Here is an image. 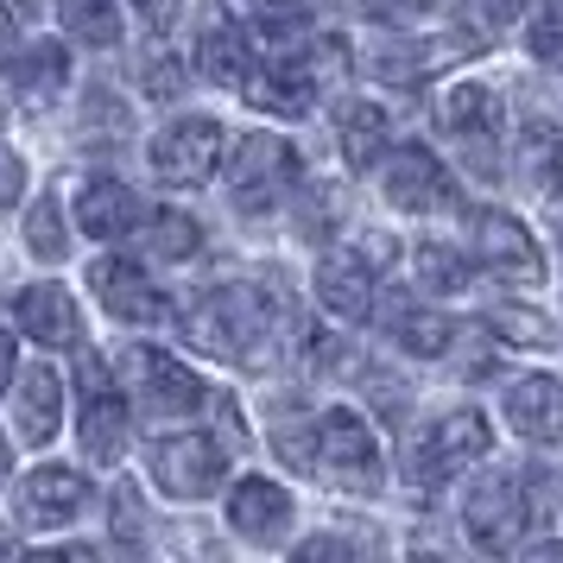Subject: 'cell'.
Segmentation results:
<instances>
[{
	"instance_id": "1",
	"label": "cell",
	"mask_w": 563,
	"mask_h": 563,
	"mask_svg": "<svg viewBox=\"0 0 563 563\" xmlns=\"http://www.w3.org/2000/svg\"><path fill=\"white\" fill-rule=\"evenodd\" d=\"M266 330H273V305H266V291H254V285H216L203 305L184 317L190 349L222 355V361H247V367H254Z\"/></svg>"
},
{
	"instance_id": "2",
	"label": "cell",
	"mask_w": 563,
	"mask_h": 563,
	"mask_svg": "<svg viewBox=\"0 0 563 563\" xmlns=\"http://www.w3.org/2000/svg\"><path fill=\"white\" fill-rule=\"evenodd\" d=\"M291 184H298V153L285 146L279 133H247L229 158V190L234 203L247 209V216H266V209H279L291 197Z\"/></svg>"
},
{
	"instance_id": "3",
	"label": "cell",
	"mask_w": 563,
	"mask_h": 563,
	"mask_svg": "<svg viewBox=\"0 0 563 563\" xmlns=\"http://www.w3.org/2000/svg\"><path fill=\"white\" fill-rule=\"evenodd\" d=\"M310 468H323V482H335L342 494H374L380 487V443L355 411L335 406L317 418V462Z\"/></svg>"
},
{
	"instance_id": "4",
	"label": "cell",
	"mask_w": 563,
	"mask_h": 563,
	"mask_svg": "<svg viewBox=\"0 0 563 563\" xmlns=\"http://www.w3.org/2000/svg\"><path fill=\"white\" fill-rule=\"evenodd\" d=\"M487 418L482 411H450V418H437L431 431L411 443V482L418 487H437V482H450L456 468H468V462H482L487 456Z\"/></svg>"
},
{
	"instance_id": "5",
	"label": "cell",
	"mask_w": 563,
	"mask_h": 563,
	"mask_svg": "<svg viewBox=\"0 0 563 563\" xmlns=\"http://www.w3.org/2000/svg\"><path fill=\"white\" fill-rule=\"evenodd\" d=\"M532 526V500H526V487L512 482V475H487L475 487V500H468V538L482 544L487 558H507L512 544L526 538Z\"/></svg>"
},
{
	"instance_id": "6",
	"label": "cell",
	"mask_w": 563,
	"mask_h": 563,
	"mask_svg": "<svg viewBox=\"0 0 563 563\" xmlns=\"http://www.w3.org/2000/svg\"><path fill=\"white\" fill-rule=\"evenodd\" d=\"M437 128L468 153V165H475L482 178H500V128H494V102H487V89H475V82L450 89V96L437 102Z\"/></svg>"
},
{
	"instance_id": "7",
	"label": "cell",
	"mask_w": 563,
	"mask_h": 563,
	"mask_svg": "<svg viewBox=\"0 0 563 563\" xmlns=\"http://www.w3.org/2000/svg\"><path fill=\"white\" fill-rule=\"evenodd\" d=\"M153 475L165 494H178V500H203V494H216L222 487V475H229V456H222V443H209L203 431L190 437H165L153 450Z\"/></svg>"
},
{
	"instance_id": "8",
	"label": "cell",
	"mask_w": 563,
	"mask_h": 563,
	"mask_svg": "<svg viewBox=\"0 0 563 563\" xmlns=\"http://www.w3.org/2000/svg\"><path fill=\"white\" fill-rule=\"evenodd\" d=\"M216 165H222V128H216L209 114L172 121V128L153 140V172L165 184H203Z\"/></svg>"
},
{
	"instance_id": "9",
	"label": "cell",
	"mask_w": 563,
	"mask_h": 563,
	"mask_svg": "<svg viewBox=\"0 0 563 563\" xmlns=\"http://www.w3.org/2000/svg\"><path fill=\"white\" fill-rule=\"evenodd\" d=\"M77 380H82V450L96 462H114L128 450V406L114 393V374L96 355H82Z\"/></svg>"
},
{
	"instance_id": "10",
	"label": "cell",
	"mask_w": 563,
	"mask_h": 563,
	"mask_svg": "<svg viewBox=\"0 0 563 563\" xmlns=\"http://www.w3.org/2000/svg\"><path fill=\"white\" fill-rule=\"evenodd\" d=\"M386 197L406 209V216H431V209L456 203V178L443 172L437 153L406 146V153H393V165H386Z\"/></svg>"
},
{
	"instance_id": "11",
	"label": "cell",
	"mask_w": 563,
	"mask_h": 563,
	"mask_svg": "<svg viewBox=\"0 0 563 563\" xmlns=\"http://www.w3.org/2000/svg\"><path fill=\"white\" fill-rule=\"evenodd\" d=\"M475 254L487 260V273H500V279H512V285L544 279V260H538L532 234L519 229L507 209H482V216H475Z\"/></svg>"
},
{
	"instance_id": "12",
	"label": "cell",
	"mask_w": 563,
	"mask_h": 563,
	"mask_svg": "<svg viewBox=\"0 0 563 563\" xmlns=\"http://www.w3.org/2000/svg\"><path fill=\"white\" fill-rule=\"evenodd\" d=\"M121 367H128V380L140 386V399L153 411H197L203 406V380H197L184 361L158 355V349H128Z\"/></svg>"
},
{
	"instance_id": "13",
	"label": "cell",
	"mask_w": 563,
	"mask_h": 563,
	"mask_svg": "<svg viewBox=\"0 0 563 563\" xmlns=\"http://www.w3.org/2000/svg\"><path fill=\"white\" fill-rule=\"evenodd\" d=\"M197 64H203L209 82H222V89H247L254 77V45H247V32L234 20L229 7H209L203 26H197Z\"/></svg>"
},
{
	"instance_id": "14",
	"label": "cell",
	"mask_w": 563,
	"mask_h": 563,
	"mask_svg": "<svg viewBox=\"0 0 563 563\" xmlns=\"http://www.w3.org/2000/svg\"><path fill=\"white\" fill-rule=\"evenodd\" d=\"M89 285H96L102 310L121 317V323H158V317H165V298H158V285L140 273V260H96V266H89Z\"/></svg>"
},
{
	"instance_id": "15",
	"label": "cell",
	"mask_w": 563,
	"mask_h": 563,
	"mask_svg": "<svg viewBox=\"0 0 563 563\" xmlns=\"http://www.w3.org/2000/svg\"><path fill=\"white\" fill-rule=\"evenodd\" d=\"M247 102H260L266 114H305L317 102V64H305V52H285V57H266L254 77H247Z\"/></svg>"
},
{
	"instance_id": "16",
	"label": "cell",
	"mask_w": 563,
	"mask_h": 563,
	"mask_svg": "<svg viewBox=\"0 0 563 563\" xmlns=\"http://www.w3.org/2000/svg\"><path fill=\"white\" fill-rule=\"evenodd\" d=\"M13 317H20V330H26L38 349H70L82 335L77 298H70L64 285H26V291L13 298Z\"/></svg>"
},
{
	"instance_id": "17",
	"label": "cell",
	"mask_w": 563,
	"mask_h": 563,
	"mask_svg": "<svg viewBox=\"0 0 563 563\" xmlns=\"http://www.w3.org/2000/svg\"><path fill=\"white\" fill-rule=\"evenodd\" d=\"M229 526L241 538H254V544H279L285 526H291V494H285L279 482L247 475V482L229 494Z\"/></svg>"
},
{
	"instance_id": "18",
	"label": "cell",
	"mask_w": 563,
	"mask_h": 563,
	"mask_svg": "<svg viewBox=\"0 0 563 563\" xmlns=\"http://www.w3.org/2000/svg\"><path fill=\"white\" fill-rule=\"evenodd\" d=\"M380 323L386 335L406 349V355H443L450 349V317L443 310H431L424 298H406V291H393V298H380Z\"/></svg>"
},
{
	"instance_id": "19",
	"label": "cell",
	"mask_w": 563,
	"mask_h": 563,
	"mask_svg": "<svg viewBox=\"0 0 563 563\" xmlns=\"http://www.w3.org/2000/svg\"><path fill=\"white\" fill-rule=\"evenodd\" d=\"M374 266L380 260H355V254H330L317 266V298L323 310H335L342 323H361L374 310Z\"/></svg>"
},
{
	"instance_id": "20",
	"label": "cell",
	"mask_w": 563,
	"mask_h": 563,
	"mask_svg": "<svg viewBox=\"0 0 563 563\" xmlns=\"http://www.w3.org/2000/svg\"><path fill=\"white\" fill-rule=\"evenodd\" d=\"M82 500H89V482H82L77 468H38L20 487V519L26 526H64V519L82 512Z\"/></svg>"
},
{
	"instance_id": "21",
	"label": "cell",
	"mask_w": 563,
	"mask_h": 563,
	"mask_svg": "<svg viewBox=\"0 0 563 563\" xmlns=\"http://www.w3.org/2000/svg\"><path fill=\"white\" fill-rule=\"evenodd\" d=\"M507 418L519 437L532 443H563V386L532 374V380H512L507 386Z\"/></svg>"
},
{
	"instance_id": "22",
	"label": "cell",
	"mask_w": 563,
	"mask_h": 563,
	"mask_svg": "<svg viewBox=\"0 0 563 563\" xmlns=\"http://www.w3.org/2000/svg\"><path fill=\"white\" fill-rule=\"evenodd\" d=\"M335 140H342V158L355 172H374L386 158V146H393V121L374 102H342L335 108Z\"/></svg>"
},
{
	"instance_id": "23",
	"label": "cell",
	"mask_w": 563,
	"mask_h": 563,
	"mask_svg": "<svg viewBox=\"0 0 563 563\" xmlns=\"http://www.w3.org/2000/svg\"><path fill=\"white\" fill-rule=\"evenodd\" d=\"M77 222H82V234H96V241H114V234L140 229V197H133L128 184L96 178V184H82Z\"/></svg>"
},
{
	"instance_id": "24",
	"label": "cell",
	"mask_w": 563,
	"mask_h": 563,
	"mask_svg": "<svg viewBox=\"0 0 563 563\" xmlns=\"http://www.w3.org/2000/svg\"><path fill=\"white\" fill-rule=\"evenodd\" d=\"M57 399H64V386H57L52 367L20 374V431H26V443H52L57 437Z\"/></svg>"
},
{
	"instance_id": "25",
	"label": "cell",
	"mask_w": 563,
	"mask_h": 563,
	"mask_svg": "<svg viewBox=\"0 0 563 563\" xmlns=\"http://www.w3.org/2000/svg\"><path fill=\"white\" fill-rule=\"evenodd\" d=\"M443 52L450 45H418V38H386V45H374V57H367V70L374 77H386V82H424L443 64Z\"/></svg>"
},
{
	"instance_id": "26",
	"label": "cell",
	"mask_w": 563,
	"mask_h": 563,
	"mask_svg": "<svg viewBox=\"0 0 563 563\" xmlns=\"http://www.w3.org/2000/svg\"><path fill=\"white\" fill-rule=\"evenodd\" d=\"M64 26H70V38L108 52L121 38V13H114V0H64Z\"/></svg>"
},
{
	"instance_id": "27",
	"label": "cell",
	"mask_w": 563,
	"mask_h": 563,
	"mask_svg": "<svg viewBox=\"0 0 563 563\" xmlns=\"http://www.w3.org/2000/svg\"><path fill=\"white\" fill-rule=\"evenodd\" d=\"M146 247H153V260H190L203 247V229L184 209H158L153 222H146Z\"/></svg>"
},
{
	"instance_id": "28",
	"label": "cell",
	"mask_w": 563,
	"mask_h": 563,
	"mask_svg": "<svg viewBox=\"0 0 563 563\" xmlns=\"http://www.w3.org/2000/svg\"><path fill=\"white\" fill-rule=\"evenodd\" d=\"M13 70H20V82H26L32 96H57V89H64V77H70V57H64V45H52V38H45V45L20 52V64H13Z\"/></svg>"
},
{
	"instance_id": "29",
	"label": "cell",
	"mask_w": 563,
	"mask_h": 563,
	"mask_svg": "<svg viewBox=\"0 0 563 563\" xmlns=\"http://www.w3.org/2000/svg\"><path fill=\"white\" fill-rule=\"evenodd\" d=\"M317 7L323 0H260V32L266 38H298V32H310V20H317Z\"/></svg>"
},
{
	"instance_id": "30",
	"label": "cell",
	"mask_w": 563,
	"mask_h": 563,
	"mask_svg": "<svg viewBox=\"0 0 563 563\" xmlns=\"http://www.w3.org/2000/svg\"><path fill=\"white\" fill-rule=\"evenodd\" d=\"M273 443H279V456L291 462V468L317 462V431L298 418V406H279V411H273Z\"/></svg>"
},
{
	"instance_id": "31",
	"label": "cell",
	"mask_w": 563,
	"mask_h": 563,
	"mask_svg": "<svg viewBox=\"0 0 563 563\" xmlns=\"http://www.w3.org/2000/svg\"><path fill=\"white\" fill-rule=\"evenodd\" d=\"M487 330L507 335V342H532V349L551 342V323H544L538 310H526V305H494V310H487Z\"/></svg>"
},
{
	"instance_id": "32",
	"label": "cell",
	"mask_w": 563,
	"mask_h": 563,
	"mask_svg": "<svg viewBox=\"0 0 563 563\" xmlns=\"http://www.w3.org/2000/svg\"><path fill=\"white\" fill-rule=\"evenodd\" d=\"M418 273H424L431 291H462V285H468L462 254H456V247H443V241H424V247H418Z\"/></svg>"
},
{
	"instance_id": "33",
	"label": "cell",
	"mask_w": 563,
	"mask_h": 563,
	"mask_svg": "<svg viewBox=\"0 0 563 563\" xmlns=\"http://www.w3.org/2000/svg\"><path fill=\"white\" fill-rule=\"evenodd\" d=\"M26 247L38 260H64V222H57V203L38 197V209L26 216Z\"/></svg>"
},
{
	"instance_id": "34",
	"label": "cell",
	"mask_w": 563,
	"mask_h": 563,
	"mask_svg": "<svg viewBox=\"0 0 563 563\" xmlns=\"http://www.w3.org/2000/svg\"><path fill=\"white\" fill-rule=\"evenodd\" d=\"M532 57L551 64V70H563V7H544L532 20Z\"/></svg>"
},
{
	"instance_id": "35",
	"label": "cell",
	"mask_w": 563,
	"mask_h": 563,
	"mask_svg": "<svg viewBox=\"0 0 563 563\" xmlns=\"http://www.w3.org/2000/svg\"><path fill=\"white\" fill-rule=\"evenodd\" d=\"M140 89H146L153 102H178V89H184V64H178V57H153V64L140 70Z\"/></svg>"
},
{
	"instance_id": "36",
	"label": "cell",
	"mask_w": 563,
	"mask_h": 563,
	"mask_svg": "<svg viewBox=\"0 0 563 563\" xmlns=\"http://www.w3.org/2000/svg\"><path fill=\"white\" fill-rule=\"evenodd\" d=\"M519 7H526V0H468V13H475V45H482L487 32H500L512 20V13H519Z\"/></svg>"
},
{
	"instance_id": "37",
	"label": "cell",
	"mask_w": 563,
	"mask_h": 563,
	"mask_svg": "<svg viewBox=\"0 0 563 563\" xmlns=\"http://www.w3.org/2000/svg\"><path fill=\"white\" fill-rule=\"evenodd\" d=\"M361 13H367V20H380V26H406V20L424 13V0H361Z\"/></svg>"
},
{
	"instance_id": "38",
	"label": "cell",
	"mask_w": 563,
	"mask_h": 563,
	"mask_svg": "<svg viewBox=\"0 0 563 563\" xmlns=\"http://www.w3.org/2000/svg\"><path fill=\"white\" fill-rule=\"evenodd\" d=\"M20 190H26V165H20V158L0 146V216L20 203Z\"/></svg>"
},
{
	"instance_id": "39",
	"label": "cell",
	"mask_w": 563,
	"mask_h": 563,
	"mask_svg": "<svg viewBox=\"0 0 563 563\" xmlns=\"http://www.w3.org/2000/svg\"><path fill=\"white\" fill-rule=\"evenodd\" d=\"M178 7L184 0H140V20H146L153 32H172L178 26Z\"/></svg>"
},
{
	"instance_id": "40",
	"label": "cell",
	"mask_w": 563,
	"mask_h": 563,
	"mask_svg": "<svg viewBox=\"0 0 563 563\" xmlns=\"http://www.w3.org/2000/svg\"><path fill=\"white\" fill-rule=\"evenodd\" d=\"M544 197H551V229H558V241H563V146H558L551 178H544Z\"/></svg>"
},
{
	"instance_id": "41",
	"label": "cell",
	"mask_w": 563,
	"mask_h": 563,
	"mask_svg": "<svg viewBox=\"0 0 563 563\" xmlns=\"http://www.w3.org/2000/svg\"><path fill=\"white\" fill-rule=\"evenodd\" d=\"M114 526H121V538L140 532V500H133V487H121V494H114Z\"/></svg>"
},
{
	"instance_id": "42",
	"label": "cell",
	"mask_w": 563,
	"mask_h": 563,
	"mask_svg": "<svg viewBox=\"0 0 563 563\" xmlns=\"http://www.w3.org/2000/svg\"><path fill=\"white\" fill-rule=\"evenodd\" d=\"M0 64H20V38H13V20L0 13Z\"/></svg>"
},
{
	"instance_id": "43",
	"label": "cell",
	"mask_w": 563,
	"mask_h": 563,
	"mask_svg": "<svg viewBox=\"0 0 563 563\" xmlns=\"http://www.w3.org/2000/svg\"><path fill=\"white\" fill-rule=\"evenodd\" d=\"M13 380V335H0V386Z\"/></svg>"
},
{
	"instance_id": "44",
	"label": "cell",
	"mask_w": 563,
	"mask_h": 563,
	"mask_svg": "<svg viewBox=\"0 0 563 563\" xmlns=\"http://www.w3.org/2000/svg\"><path fill=\"white\" fill-rule=\"evenodd\" d=\"M7 462H13V456H7V437H0V482H7Z\"/></svg>"
},
{
	"instance_id": "45",
	"label": "cell",
	"mask_w": 563,
	"mask_h": 563,
	"mask_svg": "<svg viewBox=\"0 0 563 563\" xmlns=\"http://www.w3.org/2000/svg\"><path fill=\"white\" fill-rule=\"evenodd\" d=\"M0 551H13V538H0Z\"/></svg>"
}]
</instances>
